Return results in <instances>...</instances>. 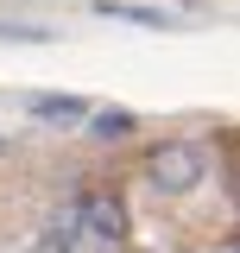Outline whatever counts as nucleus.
Returning <instances> with one entry per match:
<instances>
[{"mask_svg": "<svg viewBox=\"0 0 240 253\" xmlns=\"http://www.w3.org/2000/svg\"><path fill=\"white\" fill-rule=\"evenodd\" d=\"M51 247L63 253H126V203L114 190H82L51 215Z\"/></svg>", "mask_w": 240, "mask_h": 253, "instance_id": "1", "label": "nucleus"}, {"mask_svg": "<svg viewBox=\"0 0 240 253\" xmlns=\"http://www.w3.org/2000/svg\"><path fill=\"white\" fill-rule=\"evenodd\" d=\"M215 171V152L202 146V139H164L158 152L146 158V177L158 196H190V190H202Z\"/></svg>", "mask_w": 240, "mask_h": 253, "instance_id": "2", "label": "nucleus"}, {"mask_svg": "<svg viewBox=\"0 0 240 253\" xmlns=\"http://www.w3.org/2000/svg\"><path fill=\"white\" fill-rule=\"evenodd\" d=\"M26 108L44 126H82L89 121V95H26Z\"/></svg>", "mask_w": 240, "mask_h": 253, "instance_id": "3", "label": "nucleus"}, {"mask_svg": "<svg viewBox=\"0 0 240 253\" xmlns=\"http://www.w3.org/2000/svg\"><path fill=\"white\" fill-rule=\"evenodd\" d=\"M89 126H95V139H126L139 126V114L133 108H89Z\"/></svg>", "mask_w": 240, "mask_h": 253, "instance_id": "4", "label": "nucleus"}, {"mask_svg": "<svg viewBox=\"0 0 240 253\" xmlns=\"http://www.w3.org/2000/svg\"><path fill=\"white\" fill-rule=\"evenodd\" d=\"M95 13H101V19H126V26H164V13H152V6H120V0H95Z\"/></svg>", "mask_w": 240, "mask_h": 253, "instance_id": "5", "label": "nucleus"}]
</instances>
